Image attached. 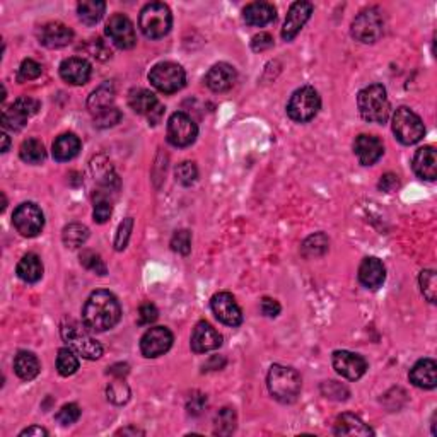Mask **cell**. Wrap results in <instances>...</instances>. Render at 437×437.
<instances>
[{"label":"cell","instance_id":"obj_40","mask_svg":"<svg viewBox=\"0 0 437 437\" xmlns=\"http://www.w3.org/2000/svg\"><path fill=\"white\" fill-rule=\"evenodd\" d=\"M81 263H82V267H86L88 270L94 272V274H98V275H106V272H108L105 262H103L101 257H99L96 251H93V250L82 251Z\"/></svg>","mask_w":437,"mask_h":437},{"label":"cell","instance_id":"obj_53","mask_svg":"<svg viewBox=\"0 0 437 437\" xmlns=\"http://www.w3.org/2000/svg\"><path fill=\"white\" fill-rule=\"evenodd\" d=\"M274 46V38L268 33H259L251 40V48L255 51H265Z\"/></svg>","mask_w":437,"mask_h":437},{"label":"cell","instance_id":"obj_32","mask_svg":"<svg viewBox=\"0 0 437 437\" xmlns=\"http://www.w3.org/2000/svg\"><path fill=\"white\" fill-rule=\"evenodd\" d=\"M40 369H41L40 361H38V357L34 356L33 352L21 350L14 359V371L23 381L34 379L38 374H40Z\"/></svg>","mask_w":437,"mask_h":437},{"label":"cell","instance_id":"obj_54","mask_svg":"<svg viewBox=\"0 0 437 437\" xmlns=\"http://www.w3.org/2000/svg\"><path fill=\"white\" fill-rule=\"evenodd\" d=\"M259 309L267 318H275L280 313V304L272 297H263L262 302H259Z\"/></svg>","mask_w":437,"mask_h":437},{"label":"cell","instance_id":"obj_16","mask_svg":"<svg viewBox=\"0 0 437 437\" xmlns=\"http://www.w3.org/2000/svg\"><path fill=\"white\" fill-rule=\"evenodd\" d=\"M331 364L336 373L350 381L361 379L367 371L366 359L359 356V354L349 352V350H336V352H333Z\"/></svg>","mask_w":437,"mask_h":437},{"label":"cell","instance_id":"obj_47","mask_svg":"<svg viewBox=\"0 0 437 437\" xmlns=\"http://www.w3.org/2000/svg\"><path fill=\"white\" fill-rule=\"evenodd\" d=\"M132 229H133V219L132 217L123 219V222L118 226V232H116V237H115L116 251H123L125 248H127L130 235H132Z\"/></svg>","mask_w":437,"mask_h":437},{"label":"cell","instance_id":"obj_28","mask_svg":"<svg viewBox=\"0 0 437 437\" xmlns=\"http://www.w3.org/2000/svg\"><path fill=\"white\" fill-rule=\"evenodd\" d=\"M81 150V140L79 137L73 135V133H63V135L57 137V140L53 142L51 147V154H53L55 161L65 163L71 161L76 158Z\"/></svg>","mask_w":437,"mask_h":437},{"label":"cell","instance_id":"obj_4","mask_svg":"<svg viewBox=\"0 0 437 437\" xmlns=\"http://www.w3.org/2000/svg\"><path fill=\"white\" fill-rule=\"evenodd\" d=\"M138 26L149 40H161L171 31L173 16L170 7L163 2H150L140 11Z\"/></svg>","mask_w":437,"mask_h":437},{"label":"cell","instance_id":"obj_51","mask_svg":"<svg viewBox=\"0 0 437 437\" xmlns=\"http://www.w3.org/2000/svg\"><path fill=\"white\" fill-rule=\"evenodd\" d=\"M159 318V311L153 302H144V304L138 308V324H153L155 319Z\"/></svg>","mask_w":437,"mask_h":437},{"label":"cell","instance_id":"obj_46","mask_svg":"<svg viewBox=\"0 0 437 437\" xmlns=\"http://www.w3.org/2000/svg\"><path fill=\"white\" fill-rule=\"evenodd\" d=\"M122 120V113H120L118 108L111 106L108 108V110L101 111V113H98L94 116V125L99 128H108V127H113Z\"/></svg>","mask_w":437,"mask_h":437},{"label":"cell","instance_id":"obj_55","mask_svg":"<svg viewBox=\"0 0 437 437\" xmlns=\"http://www.w3.org/2000/svg\"><path fill=\"white\" fill-rule=\"evenodd\" d=\"M398 176L391 175V173H388V175H384L383 178L379 181V188L383 190V192H393V190L398 188Z\"/></svg>","mask_w":437,"mask_h":437},{"label":"cell","instance_id":"obj_56","mask_svg":"<svg viewBox=\"0 0 437 437\" xmlns=\"http://www.w3.org/2000/svg\"><path fill=\"white\" fill-rule=\"evenodd\" d=\"M19 436H21V437H24V436H28V437H31V436L46 437V436H48V431H46V429H43V427H36V426H33V427H28V429H24L23 432H21Z\"/></svg>","mask_w":437,"mask_h":437},{"label":"cell","instance_id":"obj_5","mask_svg":"<svg viewBox=\"0 0 437 437\" xmlns=\"http://www.w3.org/2000/svg\"><path fill=\"white\" fill-rule=\"evenodd\" d=\"M319 108H322V98H319L318 91L311 86H304V88L297 89L289 99L287 115L294 122L308 123L318 115Z\"/></svg>","mask_w":437,"mask_h":437},{"label":"cell","instance_id":"obj_19","mask_svg":"<svg viewBox=\"0 0 437 437\" xmlns=\"http://www.w3.org/2000/svg\"><path fill=\"white\" fill-rule=\"evenodd\" d=\"M192 350L195 354H205L222 345V335L207 322H198L192 333Z\"/></svg>","mask_w":437,"mask_h":437},{"label":"cell","instance_id":"obj_44","mask_svg":"<svg viewBox=\"0 0 437 437\" xmlns=\"http://www.w3.org/2000/svg\"><path fill=\"white\" fill-rule=\"evenodd\" d=\"M130 398V389L125 383H122V378H118V381L111 383L108 386V400H111L116 405H123L127 403Z\"/></svg>","mask_w":437,"mask_h":437},{"label":"cell","instance_id":"obj_38","mask_svg":"<svg viewBox=\"0 0 437 437\" xmlns=\"http://www.w3.org/2000/svg\"><path fill=\"white\" fill-rule=\"evenodd\" d=\"M79 369V359H77L76 352L71 347H63L58 350L57 356V371L60 376L67 378V376H72L77 373Z\"/></svg>","mask_w":437,"mask_h":437},{"label":"cell","instance_id":"obj_23","mask_svg":"<svg viewBox=\"0 0 437 437\" xmlns=\"http://www.w3.org/2000/svg\"><path fill=\"white\" fill-rule=\"evenodd\" d=\"M72 40L73 31L62 23H48L40 29V43L46 48H63Z\"/></svg>","mask_w":437,"mask_h":437},{"label":"cell","instance_id":"obj_49","mask_svg":"<svg viewBox=\"0 0 437 437\" xmlns=\"http://www.w3.org/2000/svg\"><path fill=\"white\" fill-rule=\"evenodd\" d=\"M111 212H113V209H111V202L106 200V198L99 197L96 203H94L93 217L98 224H105V222H108V220H110Z\"/></svg>","mask_w":437,"mask_h":437},{"label":"cell","instance_id":"obj_25","mask_svg":"<svg viewBox=\"0 0 437 437\" xmlns=\"http://www.w3.org/2000/svg\"><path fill=\"white\" fill-rule=\"evenodd\" d=\"M386 279V270H384L383 262L374 257L362 259L361 267H359V280L367 289H378L383 285Z\"/></svg>","mask_w":437,"mask_h":437},{"label":"cell","instance_id":"obj_57","mask_svg":"<svg viewBox=\"0 0 437 437\" xmlns=\"http://www.w3.org/2000/svg\"><path fill=\"white\" fill-rule=\"evenodd\" d=\"M108 374L116 376V378H123V376L128 374V366L127 364H115L110 367Z\"/></svg>","mask_w":437,"mask_h":437},{"label":"cell","instance_id":"obj_31","mask_svg":"<svg viewBox=\"0 0 437 437\" xmlns=\"http://www.w3.org/2000/svg\"><path fill=\"white\" fill-rule=\"evenodd\" d=\"M17 275L28 284H36L43 277V262L38 255L28 253L17 263Z\"/></svg>","mask_w":437,"mask_h":437},{"label":"cell","instance_id":"obj_9","mask_svg":"<svg viewBox=\"0 0 437 437\" xmlns=\"http://www.w3.org/2000/svg\"><path fill=\"white\" fill-rule=\"evenodd\" d=\"M384 33V19L379 9L369 7L352 21V36L361 43H376Z\"/></svg>","mask_w":437,"mask_h":437},{"label":"cell","instance_id":"obj_37","mask_svg":"<svg viewBox=\"0 0 437 437\" xmlns=\"http://www.w3.org/2000/svg\"><path fill=\"white\" fill-rule=\"evenodd\" d=\"M328 245H330L328 237L324 236L323 232H318V235L309 236L308 240L302 243L301 251L306 258H318V257H323V255L327 253Z\"/></svg>","mask_w":437,"mask_h":437},{"label":"cell","instance_id":"obj_12","mask_svg":"<svg viewBox=\"0 0 437 437\" xmlns=\"http://www.w3.org/2000/svg\"><path fill=\"white\" fill-rule=\"evenodd\" d=\"M128 105L137 115H144L153 125L161 122L164 106L158 101V96L147 89H133L128 94Z\"/></svg>","mask_w":437,"mask_h":437},{"label":"cell","instance_id":"obj_27","mask_svg":"<svg viewBox=\"0 0 437 437\" xmlns=\"http://www.w3.org/2000/svg\"><path fill=\"white\" fill-rule=\"evenodd\" d=\"M245 21L246 24L257 26V28H263V26L270 24L272 21H275L277 11L272 4L268 2H253L250 6L245 7Z\"/></svg>","mask_w":437,"mask_h":437},{"label":"cell","instance_id":"obj_8","mask_svg":"<svg viewBox=\"0 0 437 437\" xmlns=\"http://www.w3.org/2000/svg\"><path fill=\"white\" fill-rule=\"evenodd\" d=\"M149 81L155 89L161 91L164 94L178 93L180 89L185 88L187 82V73L183 67L173 62H161L154 65L149 72Z\"/></svg>","mask_w":437,"mask_h":437},{"label":"cell","instance_id":"obj_22","mask_svg":"<svg viewBox=\"0 0 437 437\" xmlns=\"http://www.w3.org/2000/svg\"><path fill=\"white\" fill-rule=\"evenodd\" d=\"M354 153L362 166H373L378 163L384 153L383 142L374 135H359L354 142Z\"/></svg>","mask_w":437,"mask_h":437},{"label":"cell","instance_id":"obj_11","mask_svg":"<svg viewBox=\"0 0 437 437\" xmlns=\"http://www.w3.org/2000/svg\"><path fill=\"white\" fill-rule=\"evenodd\" d=\"M198 127L187 113L176 111L168 120V142L175 147H188L197 140Z\"/></svg>","mask_w":437,"mask_h":437},{"label":"cell","instance_id":"obj_48","mask_svg":"<svg viewBox=\"0 0 437 437\" xmlns=\"http://www.w3.org/2000/svg\"><path fill=\"white\" fill-rule=\"evenodd\" d=\"M41 65L33 58L23 60L19 67V81H34L41 76Z\"/></svg>","mask_w":437,"mask_h":437},{"label":"cell","instance_id":"obj_21","mask_svg":"<svg viewBox=\"0 0 437 437\" xmlns=\"http://www.w3.org/2000/svg\"><path fill=\"white\" fill-rule=\"evenodd\" d=\"M91 65L88 60L79 57L65 58L60 63V77L72 86H84L91 79Z\"/></svg>","mask_w":437,"mask_h":437},{"label":"cell","instance_id":"obj_26","mask_svg":"<svg viewBox=\"0 0 437 437\" xmlns=\"http://www.w3.org/2000/svg\"><path fill=\"white\" fill-rule=\"evenodd\" d=\"M410 381L413 386L434 389L437 386V364L434 359H422L410 371Z\"/></svg>","mask_w":437,"mask_h":437},{"label":"cell","instance_id":"obj_18","mask_svg":"<svg viewBox=\"0 0 437 437\" xmlns=\"http://www.w3.org/2000/svg\"><path fill=\"white\" fill-rule=\"evenodd\" d=\"M311 14H313V4L311 2H294L291 9H289L287 17H285V23L282 28V38L285 41H292L297 36V33L304 28V24L308 23Z\"/></svg>","mask_w":437,"mask_h":437},{"label":"cell","instance_id":"obj_1","mask_svg":"<svg viewBox=\"0 0 437 437\" xmlns=\"http://www.w3.org/2000/svg\"><path fill=\"white\" fill-rule=\"evenodd\" d=\"M122 318V308L115 294L94 291L82 309V323L91 331H108Z\"/></svg>","mask_w":437,"mask_h":437},{"label":"cell","instance_id":"obj_29","mask_svg":"<svg viewBox=\"0 0 437 437\" xmlns=\"http://www.w3.org/2000/svg\"><path fill=\"white\" fill-rule=\"evenodd\" d=\"M115 101V86L111 82H105L101 84L96 91H93L88 99V110L91 111V115L96 116L101 111L108 110V108L113 106Z\"/></svg>","mask_w":437,"mask_h":437},{"label":"cell","instance_id":"obj_35","mask_svg":"<svg viewBox=\"0 0 437 437\" xmlns=\"http://www.w3.org/2000/svg\"><path fill=\"white\" fill-rule=\"evenodd\" d=\"M19 155L24 163L28 164H41L46 158L45 145L38 138H28L19 147Z\"/></svg>","mask_w":437,"mask_h":437},{"label":"cell","instance_id":"obj_24","mask_svg":"<svg viewBox=\"0 0 437 437\" xmlns=\"http://www.w3.org/2000/svg\"><path fill=\"white\" fill-rule=\"evenodd\" d=\"M413 171L418 178L434 181L437 178V154L431 145L421 147L413 155Z\"/></svg>","mask_w":437,"mask_h":437},{"label":"cell","instance_id":"obj_20","mask_svg":"<svg viewBox=\"0 0 437 437\" xmlns=\"http://www.w3.org/2000/svg\"><path fill=\"white\" fill-rule=\"evenodd\" d=\"M236 68L226 62H220L215 63L214 67L207 72L205 84L209 86V89L214 91V93H226V91H229L236 84Z\"/></svg>","mask_w":437,"mask_h":437},{"label":"cell","instance_id":"obj_52","mask_svg":"<svg viewBox=\"0 0 437 437\" xmlns=\"http://www.w3.org/2000/svg\"><path fill=\"white\" fill-rule=\"evenodd\" d=\"M89 53L93 55L94 58H98V60H108L111 57V51H110V48H108V46L105 45V43H103V40H93V41H89Z\"/></svg>","mask_w":437,"mask_h":437},{"label":"cell","instance_id":"obj_36","mask_svg":"<svg viewBox=\"0 0 437 437\" xmlns=\"http://www.w3.org/2000/svg\"><path fill=\"white\" fill-rule=\"evenodd\" d=\"M88 237H89V229L86 226H82V224L73 222L63 227L62 241L67 248H71V250L81 248V246L88 241Z\"/></svg>","mask_w":437,"mask_h":437},{"label":"cell","instance_id":"obj_17","mask_svg":"<svg viewBox=\"0 0 437 437\" xmlns=\"http://www.w3.org/2000/svg\"><path fill=\"white\" fill-rule=\"evenodd\" d=\"M212 311H214L215 318L219 319L220 323L227 324V327H240L243 323V313H241V308L237 306V302L235 297L231 296L229 292H219L212 297L210 301Z\"/></svg>","mask_w":437,"mask_h":437},{"label":"cell","instance_id":"obj_41","mask_svg":"<svg viewBox=\"0 0 437 437\" xmlns=\"http://www.w3.org/2000/svg\"><path fill=\"white\" fill-rule=\"evenodd\" d=\"M418 282H421V291L429 302H436V292H437V280H436V272L434 270H423L421 277H418Z\"/></svg>","mask_w":437,"mask_h":437},{"label":"cell","instance_id":"obj_15","mask_svg":"<svg viewBox=\"0 0 437 437\" xmlns=\"http://www.w3.org/2000/svg\"><path fill=\"white\" fill-rule=\"evenodd\" d=\"M173 345V333L166 327L149 328L140 339V352L147 359L161 357Z\"/></svg>","mask_w":437,"mask_h":437},{"label":"cell","instance_id":"obj_13","mask_svg":"<svg viewBox=\"0 0 437 437\" xmlns=\"http://www.w3.org/2000/svg\"><path fill=\"white\" fill-rule=\"evenodd\" d=\"M40 110V103L36 99L23 96L16 99L11 106L4 111L2 115V125L4 128L9 130H21L24 128V125L28 123V120L33 115H36V111Z\"/></svg>","mask_w":437,"mask_h":437},{"label":"cell","instance_id":"obj_10","mask_svg":"<svg viewBox=\"0 0 437 437\" xmlns=\"http://www.w3.org/2000/svg\"><path fill=\"white\" fill-rule=\"evenodd\" d=\"M12 224H14V227L17 229V232H19L21 236L34 237L43 231L45 217H43V212L36 203L26 202L21 203V205L14 210Z\"/></svg>","mask_w":437,"mask_h":437},{"label":"cell","instance_id":"obj_33","mask_svg":"<svg viewBox=\"0 0 437 437\" xmlns=\"http://www.w3.org/2000/svg\"><path fill=\"white\" fill-rule=\"evenodd\" d=\"M105 11L106 4L101 2V0H82V2L77 4V12H79L81 21L88 26L99 23Z\"/></svg>","mask_w":437,"mask_h":437},{"label":"cell","instance_id":"obj_58","mask_svg":"<svg viewBox=\"0 0 437 437\" xmlns=\"http://www.w3.org/2000/svg\"><path fill=\"white\" fill-rule=\"evenodd\" d=\"M9 144H11V142H9L7 133H2V153H7V150H9Z\"/></svg>","mask_w":437,"mask_h":437},{"label":"cell","instance_id":"obj_39","mask_svg":"<svg viewBox=\"0 0 437 437\" xmlns=\"http://www.w3.org/2000/svg\"><path fill=\"white\" fill-rule=\"evenodd\" d=\"M236 429V412L232 408H222L215 417V434L229 436Z\"/></svg>","mask_w":437,"mask_h":437},{"label":"cell","instance_id":"obj_6","mask_svg":"<svg viewBox=\"0 0 437 437\" xmlns=\"http://www.w3.org/2000/svg\"><path fill=\"white\" fill-rule=\"evenodd\" d=\"M62 339L67 341L73 352L89 361H96L103 356V347L99 341L89 336L79 323L68 322L62 324Z\"/></svg>","mask_w":437,"mask_h":437},{"label":"cell","instance_id":"obj_3","mask_svg":"<svg viewBox=\"0 0 437 437\" xmlns=\"http://www.w3.org/2000/svg\"><path fill=\"white\" fill-rule=\"evenodd\" d=\"M357 106L359 113L369 123H386L391 111L386 89L381 84H371L362 89L357 96Z\"/></svg>","mask_w":437,"mask_h":437},{"label":"cell","instance_id":"obj_7","mask_svg":"<svg viewBox=\"0 0 437 437\" xmlns=\"http://www.w3.org/2000/svg\"><path fill=\"white\" fill-rule=\"evenodd\" d=\"M393 133L401 144L413 145L422 140L426 128H423L421 116L413 113L410 108L400 106L393 115Z\"/></svg>","mask_w":437,"mask_h":437},{"label":"cell","instance_id":"obj_43","mask_svg":"<svg viewBox=\"0 0 437 437\" xmlns=\"http://www.w3.org/2000/svg\"><path fill=\"white\" fill-rule=\"evenodd\" d=\"M171 248L180 255H188L190 250H192V232L187 231V229L176 231L171 237Z\"/></svg>","mask_w":437,"mask_h":437},{"label":"cell","instance_id":"obj_30","mask_svg":"<svg viewBox=\"0 0 437 437\" xmlns=\"http://www.w3.org/2000/svg\"><path fill=\"white\" fill-rule=\"evenodd\" d=\"M335 434L336 436H373L369 426H366L357 415L354 413H341L335 422Z\"/></svg>","mask_w":437,"mask_h":437},{"label":"cell","instance_id":"obj_42","mask_svg":"<svg viewBox=\"0 0 437 437\" xmlns=\"http://www.w3.org/2000/svg\"><path fill=\"white\" fill-rule=\"evenodd\" d=\"M176 181H180L181 185H185V187H190V185H193L195 181L198 178V170L197 166H195V163L185 161L176 166L175 171Z\"/></svg>","mask_w":437,"mask_h":437},{"label":"cell","instance_id":"obj_2","mask_svg":"<svg viewBox=\"0 0 437 437\" xmlns=\"http://www.w3.org/2000/svg\"><path fill=\"white\" fill-rule=\"evenodd\" d=\"M270 395L280 403H292L301 393V376L292 367L274 364L267 376Z\"/></svg>","mask_w":437,"mask_h":437},{"label":"cell","instance_id":"obj_34","mask_svg":"<svg viewBox=\"0 0 437 437\" xmlns=\"http://www.w3.org/2000/svg\"><path fill=\"white\" fill-rule=\"evenodd\" d=\"M91 170H93L94 180H98V183H101L103 187L110 188L116 185L118 187V178H116L113 168H111V164L106 161V158H103V155H99L91 164Z\"/></svg>","mask_w":437,"mask_h":437},{"label":"cell","instance_id":"obj_59","mask_svg":"<svg viewBox=\"0 0 437 437\" xmlns=\"http://www.w3.org/2000/svg\"><path fill=\"white\" fill-rule=\"evenodd\" d=\"M118 434H123V436H125V434H144V432L138 431V429H130V427H128V429H122V431H120Z\"/></svg>","mask_w":437,"mask_h":437},{"label":"cell","instance_id":"obj_50","mask_svg":"<svg viewBox=\"0 0 437 437\" xmlns=\"http://www.w3.org/2000/svg\"><path fill=\"white\" fill-rule=\"evenodd\" d=\"M323 395L327 398H333V400H345L349 396V389L341 384L335 383V381H327L322 386Z\"/></svg>","mask_w":437,"mask_h":437},{"label":"cell","instance_id":"obj_14","mask_svg":"<svg viewBox=\"0 0 437 437\" xmlns=\"http://www.w3.org/2000/svg\"><path fill=\"white\" fill-rule=\"evenodd\" d=\"M106 34L120 50H130L135 46L137 34L132 21L123 14H113L106 24Z\"/></svg>","mask_w":437,"mask_h":437},{"label":"cell","instance_id":"obj_45","mask_svg":"<svg viewBox=\"0 0 437 437\" xmlns=\"http://www.w3.org/2000/svg\"><path fill=\"white\" fill-rule=\"evenodd\" d=\"M79 417H81L79 405L68 403V405H63L62 408L58 410V413L55 415V421H57L60 426H72V423H76L77 421H79Z\"/></svg>","mask_w":437,"mask_h":437}]
</instances>
